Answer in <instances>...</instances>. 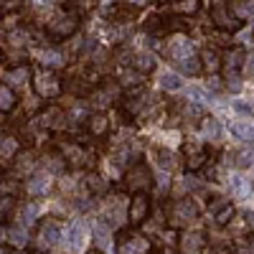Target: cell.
<instances>
[{
  "label": "cell",
  "mask_w": 254,
  "mask_h": 254,
  "mask_svg": "<svg viewBox=\"0 0 254 254\" xmlns=\"http://www.w3.org/2000/svg\"><path fill=\"white\" fill-rule=\"evenodd\" d=\"M79 23H81V18L79 13L74 10H66V13H56L49 18V23H46V33L51 41H66L71 36H76L79 31Z\"/></svg>",
  "instance_id": "cell-1"
},
{
  "label": "cell",
  "mask_w": 254,
  "mask_h": 254,
  "mask_svg": "<svg viewBox=\"0 0 254 254\" xmlns=\"http://www.w3.org/2000/svg\"><path fill=\"white\" fill-rule=\"evenodd\" d=\"M211 23H214L216 31H224V33H237L242 28L244 20L237 15V13H231L229 5H226V0H211Z\"/></svg>",
  "instance_id": "cell-2"
},
{
  "label": "cell",
  "mask_w": 254,
  "mask_h": 254,
  "mask_svg": "<svg viewBox=\"0 0 254 254\" xmlns=\"http://www.w3.org/2000/svg\"><path fill=\"white\" fill-rule=\"evenodd\" d=\"M122 186H125V190H130V193H145V190L153 186L150 168H147L142 160H135L132 165H127L125 178H122Z\"/></svg>",
  "instance_id": "cell-3"
},
{
  "label": "cell",
  "mask_w": 254,
  "mask_h": 254,
  "mask_svg": "<svg viewBox=\"0 0 254 254\" xmlns=\"http://www.w3.org/2000/svg\"><path fill=\"white\" fill-rule=\"evenodd\" d=\"M31 81H33V92H36L41 99H56V97L61 94V89H64L61 79H59L51 69L36 71V74L31 76Z\"/></svg>",
  "instance_id": "cell-4"
},
{
  "label": "cell",
  "mask_w": 254,
  "mask_h": 254,
  "mask_svg": "<svg viewBox=\"0 0 254 254\" xmlns=\"http://www.w3.org/2000/svg\"><path fill=\"white\" fill-rule=\"evenodd\" d=\"M117 254H150V239L137 234V231H120Z\"/></svg>",
  "instance_id": "cell-5"
},
{
  "label": "cell",
  "mask_w": 254,
  "mask_h": 254,
  "mask_svg": "<svg viewBox=\"0 0 254 254\" xmlns=\"http://www.w3.org/2000/svg\"><path fill=\"white\" fill-rule=\"evenodd\" d=\"M198 219V206L190 198H178L171 206V224L173 226H188Z\"/></svg>",
  "instance_id": "cell-6"
},
{
  "label": "cell",
  "mask_w": 254,
  "mask_h": 254,
  "mask_svg": "<svg viewBox=\"0 0 254 254\" xmlns=\"http://www.w3.org/2000/svg\"><path fill=\"white\" fill-rule=\"evenodd\" d=\"M150 196L147 193H132L130 203H127V221H130L132 226H140L147 221V216H150Z\"/></svg>",
  "instance_id": "cell-7"
},
{
  "label": "cell",
  "mask_w": 254,
  "mask_h": 254,
  "mask_svg": "<svg viewBox=\"0 0 254 254\" xmlns=\"http://www.w3.org/2000/svg\"><path fill=\"white\" fill-rule=\"evenodd\" d=\"M66 112H64L61 107H56V104H51V107L46 112H41L38 115V125L44 127V130H61V127H66Z\"/></svg>",
  "instance_id": "cell-8"
},
{
  "label": "cell",
  "mask_w": 254,
  "mask_h": 254,
  "mask_svg": "<svg viewBox=\"0 0 254 254\" xmlns=\"http://www.w3.org/2000/svg\"><path fill=\"white\" fill-rule=\"evenodd\" d=\"M244 59H247L244 49H239V46L226 49V51L221 54V69H224V76H226V74H239L242 66H244Z\"/></svg>",
  "instance_id": "cell-9"
},
{
  "label": "cell",
  "mask_w": 254,
  "mask_h": 254,
  "mask_svg": "<svg viewBox=\"0 0 254 254\" xmlns=\"http://www.w3.org/2000/svg\"><path fill=\"white\" fill-rule=\"evenodd\" d=\"M206 163H208V153L198 142H188L186 145V168L188 171H201V168H206Z\"/></svg>",
  "instance_id": "cell-10"
},
{
  "label": "cell",
  "mask_w": 254,
  "mask_h": 254,
  "mask_svg": "<svg viewBox=\"0 0 254 254\" xmlns=\"http://www.w3.org/2000/svg\"><path fill=\"white\" fill-rule=\"evenodd\" d=\"M165 54H168V59H171V61L181 64V61H186V59L193 56V46H190L188 38H173L171 44L165 46Z\"/></svg>",
  "instance_id": "cell-11"
},
{
  "label": "cell",
  "mask_w": 254,
  "mask_h": 254,
  "mask_svg": "<svg viewBox=\"0 0 254 254\" xmlns=\"http://www.w3.org/2000/svg\"><path fill=\"white\" fill-rule=\"evenodd\" d=\"M61 158H64V163L66 165H71V168H84L87 165V150H84L81 145H76V142H66L61 147Z\"/></svg>",
  "instance_id": "cell-12"
},
{
  "label": "cell",
  "mask_w": 254,
  "mask_h": 254,
  "mask_svg": "<svg viewBox=\"0 0 254 254\" xmlns=\"http://www.w3.org/2000/svg\"><path fill=\"white\" fill-rule=\"evenodd\" d=\"M104 219H107V226H120L122 219H127V201H122V196H115L107 201V214H104Z\"/></svg>",
  "instance_id": "cell-13"
},
{
  "label": "cell",
  "mask_w": 254,
  "mask_h": 254,
  "mask_svg": "<svg viewBox=\"0 0 254 254\" xmlns=\"http://www.w3.org/2000/svg\"><path fill=\"white\" fill-rule=\"evenodd\" d=\"M38 239H41V244H56L59 239H61V224H56L51 216L49 219H44L38 224Z\"/></svg>",
  "instance_id": "cell-14"
},
{
  "label": "cell",
  "mask_w": 254,
  "mask_h": 254,
  "mask_svg": "<svg viewBox=\"0 0 254 254\" xmlns=\"http://www.w3.org/2000/svg\"><path fill=\"white\" fill-rule=\"evenodd\" d=\"M87 130L92 137H102V135H107L110 130V117L104 115V112H94L87 117Z\"/></svg>",
  "instance_id": "cell-15"
},
{
  "label": "cell",
  "mask_w": 254,
  "mask_h": 254,
  "mask_svg": "<svg viewBox=\"0 0 254 254\" xmlns=\"http://www.w3.org/2000/svg\"><path fill=\"white\" fill-rule=\"evenodd\" d=\"M13 163V173L15 176H26V173H31L33 171V165H36V158L31 155V153H15V158L10 160Z\"/></svg>",
  "instance_id": "cell-16"
},
{
  "label": "cell",
  "mask_w": 254,
  "mask_h": 254,
  "mask_svg": "<svg viewBox=\"0 0 254 254\" xmlns=\"http://www.w3.org/2000/svg\"><path fill=\"white\" fill-rule=\"evenodd\" d=\"M226 229H229L231 237L239 239V242H244V244L252 239V237H249V234H252V226L247 224V219H231V221L226 224Z\"/></svg>",
  "instance_id": "cell-17"
},
{
  "label": "cell",
  "mask_w": 254,
  "mask_h": 254,
  "mask_svg": "<svg viewBox=\"0 0 254 254\" xmlns=\"http://www.w3.org/2000/svg\"><path fill=\"white\" fill-rule=\"evenodd\" d=\"M84 186H87V190L92 196H104L110 190V183H107V178H102L99 173H89L87 178H84Z\"/></svg>",
  "instance_id": "cell-18"
},
{
  "label": "cell",
  "mask_w": 254,
  "mask_h": 254,
  "mask_svg": "<svg viewBox=\"0 0 254 254\" xmlns=\"http://www.w3.org/2000/svg\"><path fill=\"white\" fill-rule=\"evenodd\" d=\"M198 59H201V69L208 71V74H216V71L221 69V56H219L214 49H206Z\"/></svg>",
  "instance_id": "cell-19"
},
{
  "label": "cell",
  "mask_w": 254,
  "mask_h": 254,
  "mask_svg": "<svg viewBox=\"0 0 254 254\" xmlns=\"http://www.w3.org/2000/svg\"><path fill=\"white\" fill-rule=\"evenodd\" d=\"M15 107H18V94L8 84H0V112H10Z\"/></svg>",
  "instance_id": "cell-20"
},
{
  "label": "cell",
  "mask_w": 254,
  "mask_h": 254,
  "mask_svg": "<svg viewBox=\"0 0 254 254\" xmlns=\"http://www.w3.org/2000/svg\"><path fill=\"white\" fill-rule=\"evenodd\" d=\"M229 163L239 168V171H244V168H249L254 163V153L249 150V147H242V150H234V153H229Z\"/></svg>",
  "instance_id": "cell-21"
},
{
  "label": "cell",
  "mask_w": 254,
  "mask_h": 254,
  "mask_svg": "<svg viewBox=\"0 0 254 254\" xmlns=\"http://www.w3.org/2000/svg\"><path fill=\"white\" fill-rule=\"evenodd\" d=\"M49 186H51L49 176H31V181L26 183V190H28L31 196H44L46 190H49Z\"/></svg>",
  "instance_id": "cell-22"
},
{
  "label": "cell",
  "mask_w": 254,
  "mask_h": 254,
  "mask_svg": "<svg viewBox=\"0 0 254 254\" xmlns=\"http://www.w3.org/2000/svg\"><path fill=\"white\" fill-rule=\"evenodd\" d=\"M66 239H69V247L71 249H81L84 239H87V229H84L81 224H71L66 229Z\"/></svg>",
  "instance_id": "cell-23"
},
{
  "label": "cell",
  "mask_w": 254,
  "mask_h": 254,
  "mask_svg": "<svg viewBox=\"0 0 254 254\" xmlns=\"http://www.w3.org/2000/svg\"><path fill=\"white\" fill-rule=\"evenodd\" d=\"M231 135L242 142H254V125L249 122H234L231 125Z\"/></svg>",
  "instance_id": "cell-24"
},
{
  "label": "cell",
  "mask_w": 254,
  "mask_h": 254,
  "mask_svg": "<svg viewBox=\"0 0 254 254\" xmlns=\"http://www.w3.org/2000/svg\"><path fill=\"white\" fill-rule=\"evenodd\" d=\"M203 247V237L201 234H183L181 237V252L183 254H196Z\"/></svg>",
  "instance_id": "cell-25"
},
{
  "label": "cell",
  "mask_w": 254,
  "mask_h": 254,
  "mask_svg": "<svg viewBox=\"0 0 254 254\" xmlns=\"http://www.w3.org/2000/svg\"><path fill=\"white\" fill-rule=\"evenodd\" d=\"M132 66L140 71V74H150L155 69V56L153 54H135L132 56Z\"/></svg>",
  "instance_id": "cell-26"
},
{
  "label": "cell",
  "mask_w": 254,
  "mask_h": 254,
  "mask_svg": "<svg viewBox=\"0 0 254 254\" xmlns=\"http://www.w3.org/2000/svg\"><path fill=\"white\" fill-rule=\"evenodd\" d=\"M142 31L147 36H163L165 31V18L163 15H147V20L142 23Z\"/></svg>",
  "instance_id": "cell-27"
},
{
  "label": "cell",
  "mask_w": 254,
  "mask_h": 254,
  "mask_svg": "<svg viewBox=\"0 0 254 254\" xmlns=\"http://www.w3.org/2000/svg\"><path fill=\"white\" fill-rule=\"evenodd\" d=\"M198 125H201V132H203L206 140H216V137L221 135V127H219L216 117H203Z\"/></svg>",
  "instance_id": "cell-28"
},
{
  "label": "cell",
  "mask_w": 254,
  "mask_h": 254,
  "mask_svg": "<svg viewBox=\"0 0 254 254\" xmlns=\"http://www.w3.org/2000/svg\"><path fill=\"white\" fill-rule=\"evenodd\" d=\"M160 87L168 89V92H176V89L183 87V79H181L176 71H165V74L160 76Z\"/></svg>",
  "instance_id": "cell-29"
},
{
  "label": "cell",
  "mask_w": 254,
  "mask_h": 254,
  "mask_svg": "<svg viewBox=\"0 0 254 254\" xmlns=\"http://www.w3.org/2000/svg\"><path fill=\"white\" fill-rule=\"evenodd\" d=\"M142 76H145V74H140V71L132 66L130 71H122L120 84H122V87H142Z\"/></svg>",
  "instance_id": "cell-30"
},
{
  "label": "cell",
  "mask_w": 254,
  "mask_h": 254,
  "mask_svg": "<svg viewBox=\"0 0 254 254\" xmlns=\"http://www.w3.org/2000/svg\"><path fill=\"white\" fill-rule=\"evenodd\" d=\"M153 155H155V163L160 168H173V153L168 150V147H153Z\"/></svg>",
  "instance_id": "cell-31"
},
{
  "label": "cell",
  "mask_w": 254,
  "mask_h": 254,
  "mask_svg": "<svg viewBox=\"0 0 254 254\" xmlns=\"http://www.w3.org/2000/svg\"><path fill=\"white\" fill-rule=\"evenodd\" d=\"M229 188H231V193H234L237 198H242V196L247 193L249 183H247V178H244V176H234V178L229 181Z\"/></svg>",
  "instance_id": "cell-32"
},
{
  "label": "cell",
  "mask_w": 254,
  "mask_h": 254,
  "mask_svg": "<svg viewBox=\"0 0 254 254\" xmlns=\"http://www.w3.org/2000/svg\"><path fill=\"white\" fill-rule=\"evenodd\" d=\"M15 153H18V142L13 137H8L3 145H0V158H3V160H13Z\"/></svg>",
  "instance_id": "cell-33"
},
{
  "label": "cell",
  "mask_w": 254,
  "mask_h": 254,
  "mask_svg": "<svg viewBox=\"0 0 254 254\" xmlns=\"http://www.w3.org/2000/svg\"><path fill=\"white\" fill-rule=\"evenodd\" d=\"M214 219H216L219 226H226L231 219H234V208H231V206H224L221 211H216V214H214Z\"/></svg>",
  "instance_id": "cell-34"
},
{
  "label": "cell",
  "mask_w": 254,
  "mask_h": 254,
  "mask_svg": "<svg viewBox=\"0 0 254 254\" xmlns=\"http://www.w3.org/2000/svg\"><path fill=\"white\" fill-rule=\"evenodd\" d=\"M198 8H201V0H178V10L181 13L193 15V13H198Z\"/></svg>",
  "instance_id": "cell-35"
},
{
  "label": "cell",
  "mask_w": 254,
  "mask_h": 254,
  "mask_svg": "<svg viewBox=\"0 0 254 254\" xmlns=\"http://www.w3.org/2000/svg\"><path fill=\"white\" fill-rule=\"evenodd\" d=\"M224 206H229V201H226L224 196H208V211H211V214L221 211Z\"/></svg>",
  "instance_id": "cell-36"
},
{
  "label": "cell",
  "mask_w": 254,
  "mask_h": 254,
  "mask_svg": "<svg viewBox=\"0 0 254 254\" xmlns=\"http://www.w3.org/2000/svg\"><path fill=\"white\" fill-rule=\"evenodd\" d=\"M237 15H239V18H242V15L254 18V0H242V3L237 5Z\"/></svg>",
  "instance_id": "cell-37"
},
{
  "label": "cell",
  "mask_w": 254,
  "mask_h": 254,
  "mask_svg": "<svg viewBox=\"0 0 254 254\" xmlns=\"http://www.w3.org/2000/svg\"><path fill=\"white\" fill-rule=\"evenodd\" d=\"M110 102H112V99H110L107 94H104V92H94V94H92V99H89L92 107H107Z\"/></svg>",
  "instance_id": "cell-38"
},
{
  "label": "cell",
  "mask_w": 254,
  "mask_h": 254,
  "mask_svg": "<svg viewBox=\"0 0 254 254\" xmlns=\"http://www.w3.org/2000/svg\"><path fill=\"white\" fill-rule=\"evenodd\" d=\"M188 94H190V102H196V104L206 102V92L198 89V87H188Z\"/></svg>",
  "instance_id": "cell-39"
},
{
  "label": "cell",
  "mask_w": 254,
  "mask_h": 254,
  "mask_svg": "<svg viewBox=\"0 0 254 254\" xmlns=\"http://www.w3.org/2000/svg\"><path fill=\"white\" fill-rule=\"evenodd\" d=\"M183 186H186L188 190H203V183H201V181H196V176H186Z\"/></svg>",
  "instance_id": "cell-40"
},
{
  "label": "cell",
  "mask_w": 254,
  "mask_h": 254,
  "mask_svg": "<svg viewBox=\"0 0 254 254\" xmlns=\"http://www.w3.org/2000/svg\"><path fill=\"white\" fill-rule=\"evenodd\" d=\"M244 71H247V76H254V51H249L244 59Z\"/></svg>",
  "instance_id": "cell-41"
},
{
  "label": "cell",
  "mask_w": 254,
  "mask_h": 254,
  "mask_svg": "<svg viewBox=\"0 0 254 254\" xmlns=\"http://www.w3.org/2000/svg\"><path fill=\"white\" fill-rule=\"evenodd\" d=\"M20 0H0V10H10V8H18Z\"/></svg>",
  "instance_id": "cell-42"
},
{
  "label": "cell",
  "mask_w": 254,
  "mask_h": 254,
  "mask_svg": "<svg viewBox=\"0 0 254 254\" xmlns=\"http://www.w3.org/2000/svg\"><path fill=\"white\" fill-rule=\"evenodd\" d=\"M0 254H23V252L15 249L13 244H0Z\"/></svg>",
  "instance_id": "cell-43"
},
{
  "label": "cell",
  "mask_w": 254,
  "mask_h": 254,
  "mask_svg": "<svg viewBox=\"0 0 254 254\" xmlns=\"http://www.w3.org/2000/svg\"><path fill=\"white\" fill-rule=\"evenodd\" d=\"M125 3L130 5V8H135V10H137V8H142V5L147 3V0H125Z\"/></svg>",
  "instance_id": "cell-44"
},
{
  "label": "cell",
  "mask_w": 254,
  "mask_h": 254,
  "mask_svg": "<svg viewBox=\"0 0 254 254\" xmlns=\"http://www.w3.org/2000/svg\"><path fill=\"white\" fill-rule=\"evenodd\" d=\"M244 219H247V224H249V226H254V211H247Z\"/></svg>",
  "instance_id": "cell-45"
},
{
  "label": "cell",
  "mask_w": 254,
  "mask_h": 254,
  "mask_svg": "<svg viewBox=\"0 0 254 254\" xmlns=\"http://www.w3.org/2000/svg\"><path fill=\"white\" fill-rule=\"evenodd\" d=\"M5 120H8V117H5V112H0V125H5Z\"/></svg>",
  "instance_id": "cell-46"
},
{
  "label": "cell",
  "mask_w": 254,
  "mask_h": 254,
  "mask_svg": "<svg viewBox=\"0 0 254 254\" xmlns=\"http://www.w3.org/2000/svg\"><path fill=\"white\" fill-rule=\"evenodd\" d=\"M31 254H49V252H44V249H33Z\"/></svg>",
  "instance_id": "cell-47"
},
{
  "label": "cell",
  "mask_w": 254,
  "mask_h": 254,
  "mask_svg": "<svg viewBox=\"0 0 254 254\" xmlns=\"http://www.w3.org/2000/svg\"><path fill=\"white\" fill-rule=\"evenodd\" d=\"M87 254H102V252H99V249H89Z\"/></svg>",
  "instance_id": "cell-48"
},
{
  "label": "cell",
  "mask_w": 254,
  "mask_h": 254,
  "mask_svg": "<svg viewBox=\"0 0 254 254\" xmlns=\"http://www.w3.org/2000/svg\"><path fill=\"white\" fill-rule=\"evenodd\" d=\"M160 3H173V0H160Z\"/></svg>",
  "instance_id": "cell-49"
}]
</instances>
